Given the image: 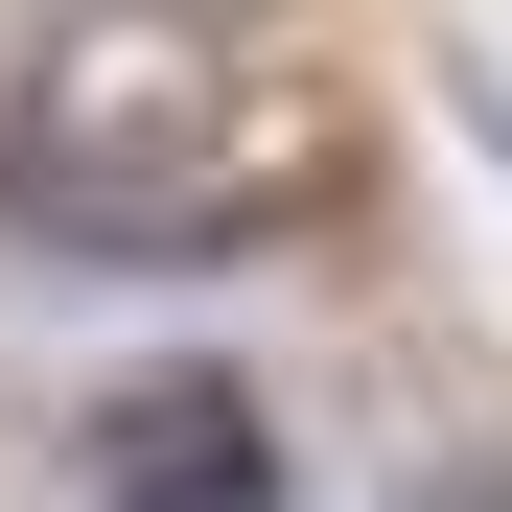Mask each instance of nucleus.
I'll return each mask as SVG.
<instances>
[{"label":"nucleus","instance_id":"1","mask_svg":"<svg viewBox=\"0 0 512 512\" xmlns=\"http://www.w3.org/2000/svg\"><path fill=\"white\" fill-rule=\"evenodd\" d=\"M210 163H233V24H210V0H47V24H24V94H0V210H24L47 256L163 280V256L256 233Z\"/></svg>","mask_w":512,"mask_h":512},{"label":"nucleus","instance_id":"2","mask_svg":"<svg viewBox=\"0 0 512 512\" xmlns=\"http://www.w3.org/2000/svg\"><path fill=\"white\" fill-rule=\"evenodd\" d=\"M70 466H94V512H303L280 396H256L233 350H140L94 419H70Z\"/></svg>","mask_w":512,"mask_h":512},{"label":"nucleus","instance_id":"3","mask_svg":"<svg viewBox=\"0 0 512 512\" xmlns=\"http://www.w3.org/2000/svg\"><path fill=\"white\" fill-rule=\"evenodd\" d=\"M396 512H512V443H466V466H419Z\"/></svg>","mask_w":512,"mask_h":512},{"label":"nucleus","instance_id":"4","mask_svg":"<svg viewBox=\"0 0 512 512\" xmlns=\"http://www.w3.org/2000/svg\"><path fill=\"white\" fill-rule=\"evenodd\" d=\"M443 94H466V140L512 163V47H466V70H443Z\"/></svg>","mask_w":512,"mask_h":512}]
</instances>
